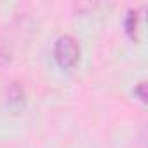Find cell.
<instances>
[{"instance_id": "2", "label": "cell", "mask_w": 148, "mask_h": 148, "mask_svg": "<svg viewBox=\"0 0 148 148\" xmlns=\"http://www.w3.org/2000/svg\"><path fill=\"white\" fill-rule=\"evenodd\" d=\"M5 98H7V105L12 106V108H19L21 105H25V89H23V86L19 82H12L7 87Z\"/></svg>"}, {"instance_id": "1", "label": "cell", "mask_w": 148, "mask_h": 148, "mask_svg": "<svg viewBox=\"0 0 148 148\" xmlns=\"http://www.w3.org/2000/svg\"><path fill=\"white\" fill-rule=\"evenodd\" d=\"M79 58H80V45L75 38L71 35L58 37V40L54 44V59L61 68H64V70L73 68L77 64Z\"/></svg>"}, {"instance_id": "4", "label": "cell", "mask_w": 148, "mask_h": 148, "mask_svg": "<svg viewBox=\"0 0 148 148\" xmlns=\"http://www.w3.org/2000/svg\"><path fill=\"white\" fill-rule=\"evenodd\" d=\"M134 94H138L141 101H145V99H146V94H145V84H143V82L138 86V89H134Z\"/></svg>"}, {"instance_id": "3", "label": "cell", "mask_w": 148, "mask_h": 148, "mask_svg": "<svg viewBox=\"0 0 148 148\" xmlns=\"http://www.w3.org/2000/svg\"><path fill=\"white\" fill-rule=\"evenodd\" d=\"M125 32L131 38L136 37V32H138V26H139V11H129L127 16H125Z\"/></svg>"}]
</instances>
